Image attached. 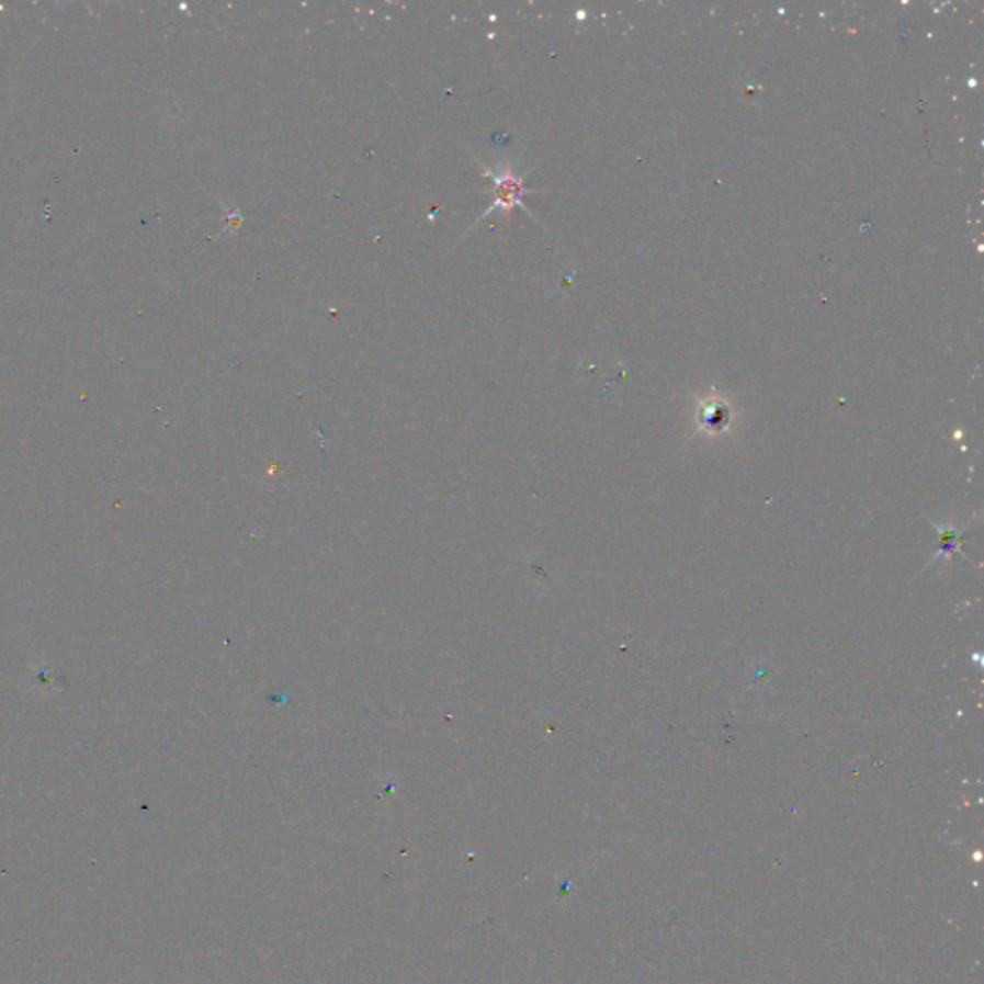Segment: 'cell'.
I'll return each mask as SVG.
<instances>
[{"mask_svg": "<svg viewBox=\"0 0 984 984\" xmlns=\"http://www.w3.org/2000/svg\"><path fill=\"white\" fill-rule=\"evenodd\" d=\"M485 176L493 179V199H495V202L480 217L490 216L497 210L508 217L516 210V206H523L521 196L528 193V189L523 186V179L510 166L502 163V166H498L497 170L485 168Z\"/></svg>", "mask_w": 984, "mask_h": 984, "instance_id": "1", "label": "cell"}]
</instances>
